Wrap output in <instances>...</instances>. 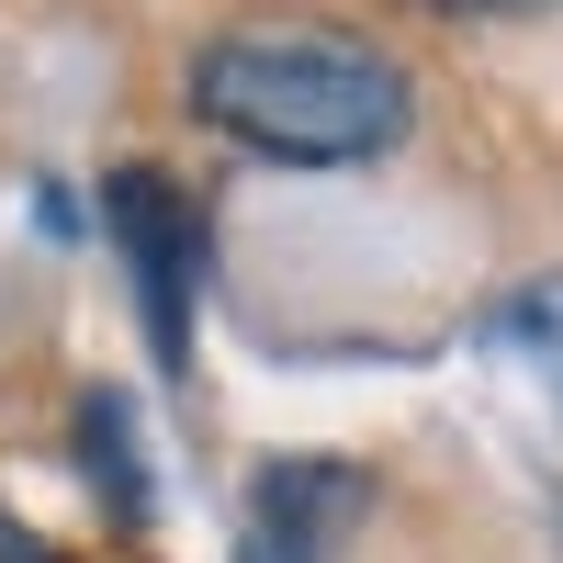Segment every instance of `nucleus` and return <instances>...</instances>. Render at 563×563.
I'll use <instances>...</instances> for the list:
<instances>
[{
  "label": "nucleus",
  "instance_id": "nucleus-1",
  "mask_svg": "<svg viewBox=\"0 0 563 563\" xmlns=\"http://www.w3.org/2000/svg\"><path fill=\"white\" fill-rule=\"evenodd\" d=\"M180 90L214 135L294 169H361L406 135V68L350 34H214Z\"/></svg>",
  "mask_w": 563,
  "mask_h": 563
},
{
  "label": "nucleus",
  "instance_id": "nucleus-2",
  "mask_svg": "<svg viewBox=\"0 0 563 563\" xmlns=\"http://www.w3.org/2000/svg\"><path fill=\"white\" fill-rule=\"evenodd\" d=\"M102 238H113L124 271H135V305H147L158 361H192V271H203L192 203H180L158 169H113V180H102Z\"/></svg>",
  "mask_w": 563,
  "mask_h": 563
},
{
  "label": "nucleus",
  "instance_id": "nucleus-3",
  "mask_svg": "<svg viewBox=\"0 0 563 563\" xmlns=\"http://www.w3.org/2000/svg\"><path fill=\"white\" fill-rule=\"evenodd\" d=\"M361 519H372V474H361V462L294 451V462H260V485H249V541H260V563H327Z\"/></svg>",
  "mask_w": 563,
  "mask_h": 563
},
{
  "label": "nucleus",
  "instance_id": "nucleus-4",
  "mask_svg": "<svg viewBox=\"0 0 563 563\" xmlns=\"http://www.w3.org/2000/svg\"><path fill=\"white\" fill-rule=\"evenodd\" d=\"M79 474L102 485L113 530H147V451H135V406L124 395H79Z\"/></svg>",
  "mask_w": 563,
  "mask_h": 563
},
{
  "label": "nucleus",
  "instance_id": "nucleus-5",
  "mask_svg": "<svg viewBox=\"0 0 563 563\" xmlns=\"http://www.w3.org/2000/svg\"><path fill=\"white\" fill-rule=\"evenodd\" d=\"M496 339L519 350V361H541L552 384H563V271H541V282H519V294L496 305Z\"/></svg>",
  "mask_w": 563,
  "mask_h": 563
},
{
  "label": "nucleus",
  "instance_id": "nucleus-6",
  "mask_svg": "<svg viewBox=\"0 0 563 563\" xmlns=\"http://www.w3.org/2000/svg\"><path fill=\"white\" fill-rule=\"evenodd\" d=\"M0 563H68V552H57V541H34L23 519H0Z\"/></svg>",
  "mask_w": 563,
  "mask_h": 563
},
{
  "label": "nucleus",
  "instance_id": "nucleus-7",
  "mask_svg": "<svg viewBox=\"0 0 563 563\" xmlns=\"http://www.w3.org/2000/svg\"><path fill=\"white\" fill-rule=\"evenodd\" d=\"M440 12H462V23H485V12H530V0H440Z\"/></svg>",
  "mask_w": 563,
  "mask_h": 563
}]
</instances>
